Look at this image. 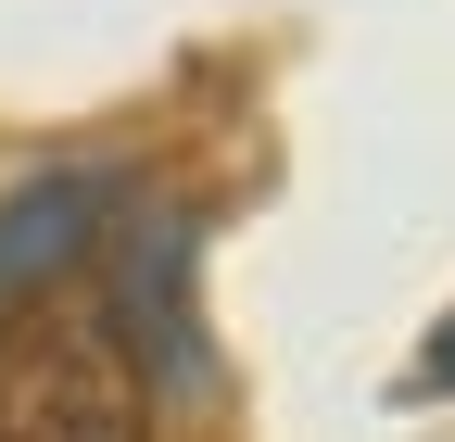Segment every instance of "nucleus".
<instances>
[{"label":"nucleus","instance_id":"nucleus-1","mask_svg":"<svg viewBox=\"0 0 455 442\" xmlns=\"http://www.w3.org/2000/svg\"><path fill=\"white\" fill-rule=\"evenodd\" d=\"M152 367L127 354L114 304H26L0 316V442H140Z\"/></svg>","mask_w":455,"mask_h":442},{"label":"nucleus","instance_id":"nucleus-2","mask_svg":"<svg viewBox=\"0 0 455 442\" xmlns=\"http://www.w3.org/2000/svg\"><path fill=\"white\" fill-rule=\"evenodd\" d=\"M114 328H127V354L164 379V392H190L203 379V316H190V215L152 202L127 241H114Z\"/></svg>","mask_w":455,"mask_h":442},{"label":"nucleus","instance_id":"nucleus-3","mask_svg":"<svg viewBox=\"0 0 455 442\" xmlns=\"http://www.w3.org/2000/svg\"><path fill=\"white\" fill-rule=\"evenodd\" d=\"M101 215H114V178L101 164H51V178L26 190H0V316H26L76 279V253L101 241Z\"/></svg>","mask_w":455,"mask_h":442},{"label":"nucleus","instance_id":"nucleus-4","mask_svg":"<svg viewBox=\"0 0 455 442\" xmlns=\"http://www.w3.org/2000/svg\"><path fill=\"white\" fill-rule=\"evenodd\" d=\"M405 392H418V405H443V392H455V316L418 342V379H405Z\"/></svg>","mask_w":455,"mask_h":442}]
</instances>
